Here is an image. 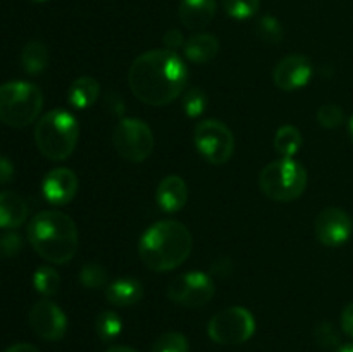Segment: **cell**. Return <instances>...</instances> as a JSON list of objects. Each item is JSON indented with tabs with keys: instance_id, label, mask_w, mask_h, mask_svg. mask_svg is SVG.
<instances>
[{
	"instance_id": "4",
	"label": "cell",
	"mask_w": 353,
	"mask_h": 352,
	"mask_svg": "<svg viewBox=\"0 0 353 352\" xmlns=\"http://www.w3.org/2000/svg\"><path fill=\"white\" fill-rule=\"evenodd\" d=\"M78 140V121L64 109H54L41 116L34 128L38 150L50 161H65L74 152Z\"/></svg>"
},
{
	"instance_id": "24",
	"label": "cell",
	"mask_w": 353,
	"mask_h": 352,
	"mask_svg": "<svg viewBox=\"0 0 353 352\" xmlns=\"http://www.w3.org/2000/svg\"><path fill=\"white\" fill-rule=\"evenodd\" d=\"M33 285L38 293H41L43 297H52L61 289V276L50 266H41L34 273Z\"/></svg>"
},
{
	"instance_id": "26",
	"label": "cell",
	"mask_w": 353,
	"mask_h": 352,
	"mask_svg": "<svg viewBox=\"0 0 353 352\" xmlns=\"http://www.w3.org/2000/svg\"><path fill=\"white\" fill-rule=\"evenodd\" d=\"M79 282L86 286V289L99 290L105 289L109 285V276H107V269L99 262H88L79 271Z\"/></svg>"
},
{
	"instance_id": "30",
	"label": "cell",
	"mask_w": 353,
	"mask_h": 352,
	"mask_svg": "<svg viewBox=\"0 0 353 352\" xmlns=\"http://www.w3.org/2000/svg\"><path fill=\"white\" fill-rule=\"evenodd\" d=\"M317 121H319V124L323 128L333 130V128H338L343 124L345 113L336 104H324L317 110Z\"/></svg>"
},
{
	"instance_id": "22",
	"label": "cell",
	"mask_w": 353,
	"mask_h": 352,
	"mask_svg": "<svg viewBox=\"0 0 353 352\" xmlns=\"http://www.w3.org/2000/svg\"><path fill=\"white\" fill-rule=\"evenodd\" d=\"M303 138L296 126L285 124L274 135V148L281 157H293L302 148Z\"/></svg>"
},
{
	"instance_id": "14",
	"label": "cell",
	"mask_w": 353,
	"mask_h": 352,
	"mask_svg": "<svg viewBox=\"0 0 353 352\" xmlns=\"http://www.w3.org/2000/svg\"><path fill=\"white\" fill-rule=\"evenodd\" d=\"M79 179L69 168H55L47 173L41 183L45 200L52 206H65L78 193Z\"/></svg>"
},
{
	"instance_id": "7",
	"label": "cell",
	"mask_w": 353,
	"mask_h": 352,
	"mask_svg": "<svg viewBox=\"0 0 353 352\" xmlns=\"http://www.w3.org/2000/svg\"><path fill=\"white\" fill-rule=\"evenodd\" d=\"M112 144L119 157L138 164L150 157L155 141L152 128L143 119L123 117L114 128Z\"/></svg>"
},
{
	"instance_id": "35",
	"label": "cell",
	"mask_w": 353,
	"mask_h": 352,
	"mask_svg": "<svg viewBox=\"0 0 353 352\" xmlns=\"http://www.w3.org/2000/svg\"><path fill=\"white\" fill-rule=\"evenodd\" d=\"M341 328L348 337L353 338V300L341 313Z\"/></svg>"
},
{
	"instance_id": "36",
	"label": "cell",
	"mask_w": 353,
	"mask_h": 352,
	"mask_svg": "<svg viewBox=\"0 0 353 352\" xmlns=\"http://www.w3.org/2000/svg\"><path fill=\"white\" fill-rule=\"evenodd\" d=\"M6 352H41V351L31 344H14L10 345Z\"/></svg>"
},
{
	"instance_id": "9",
	"label": "cell",
	"mask_w": 353,
	"mask_h": 352,
	"mask_svg": "<svg viewBox=\"0 0 353 352\" xmlns=\"http://www.w3.org/2000/svg\"><path fill=\"white\" fill-rule=\"evenodd\" d=\"M210 340L219 345H241L255 333V317L241 306L228 307L214 314L209 321Z\"/></svg>"
},
{
	"instance_id": "11",
	"label": "cell",
	"mask_w": 353,
	"mask_h": 352,
	"mask_svg": "<svg viewBox=\"0 0 353 352\" xmlns=\"http://www.w3.org/2000/svg\"><path fill=\"white\" fill-rule=\"evenodd\" d=\"M28 321H30L31 330L38 337L48 342L61 340V338H64L65 331H68V317H65L64 311L48 299H41L34 302V306L30 311V316H28Z\"/></svg>"
},
{
	"instance_id": "12",
	"label": "cell",
	"mask_w": 353,
	"mask_h": 352,
	"mask_svg": "<svg viewBox=\"0 0 353 352\" xmlns=\"http://www.w3.org/2000/svg\"><path fill=\"white\" fill-rule=\"evenodd\" d=\"M314 230H316L317 240L323 245L340 247L347 244L348 238L352 237L353 221L350 214L345 213L340 207H326L317 216Z\"/></svg>"
},
{
	"instance_id": "20",
	"label": "cell",
	"mask_w": 353,
	"mask_h": 352,
	"mask_svg": "<svg viewBox=\"0 0 353 352\" xmlns=\"http://www.w3.org/2000/svg\"><path fill=\"white\" fill-rule=\"evenodd\" d=\"M100 93V83L92 76H79L68 90V102L74 109H88L97 102Z\"/></svg>"
},
{
	"instance_id": "39",
	"label": "cell",
	"mask_w": 353,
	"mask_h": 352,
	"mask_svg": "<svg viewBox=\"0 0 353 352\" xmlns=\"http://www.w3.org/2000/svg\"><path fill=\"white\" fill-rule=\"evenodd\" d=\"M348 135H350V140L353 144V116L350 117V121H348Z\"/></svg>"
},
{
	"instance_id": "13",
	"label": "cell",
	"mask_w": 353,
	"mask_h": 352,
	"mask_svg": "<svg viewBox=\"0 0 353 352\" xmlns=\"http://www.w3.org/2000/svg\"><path fill=\"white\" fill-rule=\"evenodd\" d=\"M312 64L302 54L286 55L276 64L272 71V81L283 92H295L303 88L312 78Z\"/></svg>"
},
{
	"instance_id": "5",
	"label": "cell",
	"mask_w": 353,
	"mask_h": 352,
	"mask_svg": "<svg viewBox=\"0 0 353 352\" xmlns=\"http://www.w3.org/2000/svg\"><path fill=\"white\" fill-rule=\"evenodd\" d=\"M259 186L274 202H292L307 188V169L293 157L269 162L259 175Z\"/></svg>"
},
{
	"instance_id": "33",
	"label": "cell",
	"mask_w": 353,
	"mask_h": 352,
	"mask_svg": "<svg viewBox=\"0 0 353 352\" xmlns=\"http://www.w3.org/2000/svg\"><path fill=\"white\" fill-rule=\"evenodd\" d=\"M164 45L169 50H178L179 47H185V40H183L181 31L176 30V28H171L169 31H165L164 35Z\"/></svg>"
},
{
	"instance_id": "25",
	"label": "cell",
	"mask_w": 353,
	"mask_h": 352,
	"mask_svg": "<svg viewBox=\"0 0 353 352\" xmlns=\"http://www.w3.org/2000/svg\"><path fill=\"white\" fill-rule=\"evenodd\" d=\"M207 104H209V100H207L205 92L199 86H192L183 93V110L192 119H196L205 113Z\"/></svg>"
},
{
	"instance_id": "34",
	"label": "cell",
	"mask_w": 353,
	"mask_h": 352,
	"mask_svg": "<svg viewBox=\"0 0 353 352\" xmlns=\"http://www.w3.org/2000/svg\"><path fill=\"white\" fill-rule=\"evenodd\" d=\"M14 179V166L7 157L0 155V185L12 182Z\"/></svg>"
},
{
	"instance_id": "27",
	"label": "cell",
	"mask_w": 353,
	"mask_h": 352,
	"mask_svg": "<svg viewBox=\"0 0 353 352\" xmlns=\"http://www.w3.org/2000/svg\"><path fill=\"white\" fill-rule=\"evenodd\" d=\"M150 352H190L188 338L179 331H168L154 342Z\"/></svg>"
},
{
	"instance_id": "23",
	"label": "cell",
	"mask_w": 353,
	"mask_h": 352,
	"mask_svg": "<svg viewBox=\"0 0 353 352\" xmlns=\"http://www.w3.org/2000/svg\"><path fill=\"white\" fill-rule=\"evenodd\" d=\"M95 331L102 342H112L123 331V320L116 311H103L95 320Z\"/></svg>"
},
{
	"instance_id": "2",
	"label": "cell",
	"mask_w": 353,
	"mask_h": 352,
	"mask_svg": "<svg viewBox=\"0 0 353 352\" xmlns=\"http://www.w3.org/2000/svg\"><path fill=\"white\" fill-rule=\"evenodd\" d=\"M193 238L188 228L176 219H162L147 228L140 238L141 262L155 273L172 271L192 254Z\"/></svg>"
},
{
	"instance_id": "29",
	"label": "cell",
	"mask_w": 353,
	"mask_h": 352,
	"mask_svg": "<svg viewBox=\"0 0 353 352\" xmlns=\"http://www.w3.org/2000/svg\"><path fill=\"white\" fill-rule=\"evenodd\" d=\"M257 37L265 43H279L283 40V26L274 16H264L257 23Z\"/></svg>"
},
{
	"instance_id": "16",
	"label": "cell",
	"mask_w": 353,
	"mask_h": 352,
	"mask_svg": "<svg viewBox=\"0 0 353 352\" xmlns=\"http://www.w3.org/2000/svg\"><path fill=\"white\" fill-rule=\"evenodd\" d=\"M217 0H181L178 14L181 23L188 30H202L214 19Z\"/></svg>"
},
{
	"instance_id": "31",
	"label": "cell",
	"mask_w": 353,
	"mask_h": 352,
	"mask_svg": "<svg viewBox=\"0 0 353 352\" xmlns=\"http://www.w3.org/2000/svg\"><path fill=\"white\" fill-rule=\"evenodd\" d=\"M23 248V238L17 231L3 230L0 233V259H10Z\"/></svg>"
},
{
	"instance_id": "1",
	"label": "cell",
	"mask_w": 353,
	"mask_h": 352,
	"mask_svg": "<svg viewBox=\"0 0 353 352\" xmlns=\"http://www.w3.org/2000/svg\"><path fill=\"white\" fill-rule=\"evenodd\" d=\"M128 85L140 102L152 107L169 106L188 85V68L181 55L155 48L138 55L128 72Z\"/></svg>"
},
{
	"instance_id": "15",
	"label": "cell",
	"mask_w": 353,
	"mask_h": 352,
	"mask_svg": "<svg viewBox=\"0 0 353 352\" xmlns=\"http://www.w3.org/2000/svg\"><path fill=\"white\" fill-rule=\"evenodd\" d=\"M159 207L164 213L174 214L181 211L188 202V186L186 182L178 175H169L164 179H161L155 192Z\"/></svg>"
},
{
	"instance_id": "6",
	"label": "cell",
	"mask_w": 353,
	"mask_h": 352,
	"mask_svg": "<svg viewBox=\"0 0 353 352\" xmlns=\"http://www.w3.org/2000/svg\"><path fill=\"white\" fill-rule=\"evenodd\" d=\"M43 95L37 85L9 81L0 85V121L10 128H26L38 119Z\"/></svg>"
},
{
	"instance_id": "32",
	"label": "cell",
	"mask_w": 353,
	"mask_h": 352,
	"mask_svg": "<svg viewBox=\"0 0 353 352\" xmlns=\"http://www.w3.org/2000/svg\"><path fill=\"white\" fill-rule=\"evenodd\" d=\"M314 337H316V342L323 349H334L340 347V335H338L336 328H334L333 323H321L319 326L314 331Z\"/></svg>"
},
{
	"instance_id": "3",
	"label": "cell",
	"mask_w": 353,
	"mask_h": 352,
	"mask_svg": "<svg viewBox=\"0 0 353 352\" xmlns=\"http://www.w3.org/2000/svg\"><path fill=\"white\" fill-rule=\"evenodd\" d=\"M28 242L45 261L68 264L78 252V228L61 211H41L28 224Z\"/></svg>"
},
{
	"instance_id": "40",
	"label": "cell",
	"mask_w": 353,
	"mask_h": 352,
	"mask_svg": "<svg viewBox=\"0 0 353 352\" xmlns=\"http://www.w3.org/2000/svg\"><path fill=\"white\" fill-rule=\"evenodd\" d=\"M34 2H47V0H34Z\"/></svg>"
},
{
	"instance_id": "18",
	"label": "cell",
	"mask_w": 353,
	"mask_h": 352,
	"mask_svg": "<svg viewBox=\"0 0 353 352\" xmlns=\"http://www.w3.org/2000/svg\"><path fill=\"white\" fill-rule=\"evenodd\" d=\"M105 297L112 306L130 307L134 306L143 297V285L137 278H117L105 286Z\"/></svg>"
},
{
	"instance_id": "37",
	"label": "cell",
	"mask_w": 353,
	"mask_h": 352,
	"mask_svg": "<svg viewBox=\"0 0 353 352\" xmlns=\"http://www.w3.org/2000/svg\"><path fill=\"white\" fill-rule=\"evenodd\" d=\"M105 352H138L137 349L128 347V345H114V347H109Z\"/></svg>"
},
{
	"instance_id": "28",
	"label": "cell",
	"mask_w": 353,
	"mask_h": 352,
	"mask_svg": "<svg viewBox=\"0 0 353 352\" xmlns=\"http://www.w3.org/2000/svg\"><path fill=\"white\" fill-rule=\"evenodd\" d=\"M223 7L230 17L245 21L250 19L259 12L261 0H223Z\"/></svg>"
},
{
	"instance_id": "21",
	"label": "cell",
	"mask_w": 353,
	"mask_h": 352,
	"mask_svg": "<svg viewBox=\"0 0 353 352\" xmlns=\"http://www.w3.org/2000/svg\"><path fill=\"white\" fill-rule=\"evenodd\" d=\"M48 62H50V54H48L47 45L41 43V41L33 40L26 43V47L23 48L21 64H23V69L28 75H40V72L47 69Z\"/></svg>"
},
{
	"instance_id": "38",
	"label": "cell",
	"mask_w": 353,
	"mask_h": 352,
	"mask_svg": "<svg viewBox=\"0 0 353 352\" xmlns=\"http://www.w3.org/2000/svg\"><path fill=\"white\" fill-rule=\"evenodd\" d=\"M336 352H353V344L340 345V347L336 349Z\"/></svg>"
},
{
	"instance_id": "10",
	"label": "cell",
	"mask_w": 353,
	"mask_h": 352,
	"mask_svg": "<svg viewBox=\"0 0 353 352\" xmlns=\"http://www.w3.org/2000/svg\"><path fill=\"white\" fill-rule=\"evenodd\" d=\"M216 293L212 278L203 271H188L171 280L168 297L183 307H202L212 300Z\"/></svg>"
},
{
	"instance_id": "8",
	"label": "cell",
	"mask_w": 353,
	"mask_h": 352,
	"mask_svg": "<svg viewBox=\"0 0 353 352\" xmlns=\"http://www.w3.org/2000/svg\"><path fill=\"white\" fill-rule=\"evenodd\" d=\"M193 144L209 164L223 166L233 157L234 137L219 119H202L193 130Z\"/></svg>"
},
{
	"instance_id": "17",
	"label": "cell",
	"mask_w": 353,
	"mask_h": 352,
	"mask_svg": "<svg viewBox=\"0 0 353 352\" xmlns=\"http://www.w3.org/2000/svg\"><path fill=\"white\" fill-rule=\"evenodd\" d=\"M26 200L19 193L10 192V190L0 192V228L2 230H16L26 221Z\"/></svg>"
},
{
	"instance_id": "19",
	"label": "cell",
	"mask_w": 353,
	"mask_h": 352,
	"mask_svg": "<svg viewBox=\"0 0 353 352\" xmlns=\"http://www.w3.org/2000/svg\"><path fill=\"white\" fill-rule=\"evenodd\" d=\"M183 48L188 61L205 64L219 54V40L210 33H196L185 41Z\"/></svg>"
}]
</instances>
